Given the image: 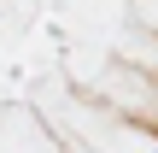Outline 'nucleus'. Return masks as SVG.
<instances>
[{
    "label": "nucleus",
    "mask_w": 158,
    "mask_h": 153,
    "mask_svg": "<svg viewBox=\"0 0 158 153\" xmlns=\"http://www.w3.org/2000/svg\"><path fill=\"white\" fill-rule=\"evenodd\" d=\"M152 153H158V147H152Z\"/></svg>",
    "instance_id": "obj_1"
}]
</instances>
